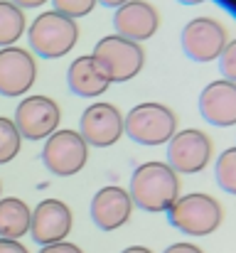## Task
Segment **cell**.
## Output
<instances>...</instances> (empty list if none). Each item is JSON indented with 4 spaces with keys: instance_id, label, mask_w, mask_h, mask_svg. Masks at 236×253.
<instances>
[{
    "instance_id": "6da1fadb",
    "label": "cell",
    "mask_w": 236,
    "mask_h": 253,
    "mask_svg": "<svg viewBox=\"0 0 236 253\" xmlns=\"http://www.w3.org/2000/svg\"><path fill=\"white\" fill-rule=\"evenodd\" d=\"M128 194L143 211H167L180 199V177L167 163H145L133 172Z\"/></svg>"
},
{
    "instance_id": "7a4b0ae2",
    "label": "cell",
    "mask_w": 236,
    "mask_h": 253,
    "mask_svg": "<svg viewBox=\"0 0 236 253\" xmlns=\"http://www.w3.org/2000/svg\"><path fill=\"white\" fill-rule=\"evenodd\" d=\"M27 37L32 52H37L42 59H59L69 54L79 42V25L72 17L49 10L35 17L27 30Z\"/></svg>"
},
{
    "instance_id": "3957f363",
    "label": "cell",
    "mask_w": 236,
    "mask_h": 253,
    "mask_svg": "<svg viewBox=\"0 0 236 253\" xmlns=\"http://www.w3.org/2000/svg\"><path fill=\"white\" fill-rule=\"evenodd\" d=\"M222 204L204 194V192H192L187 197H180L170 209H167V219L170 224L187 234V236H209L219 229L222 224Z\"/></svg>"
},
{
    "instance_id": "277c9868",
    "label": "cell",
    "mask_w": 236,
    "mask_h": 253,
    "mask_svg": "<svg viewBox=\"0 0 236 253\" xmlns=\"http://www.w3.org/2000/svg\"><path fill=\"white\" fill-rule=\"evenodd\" d=\"M94 57L98 59L101 69L111 79V84H123L131 82L133 77L141 74L145 64V52L138 42H131L121 35H108L101 37L94 47Z\"/></svg>"
},
{
    "instance_id": "5b68a950",
    "label": "cell",
    "mask_w": 236,
    "mask_h": 253,
    "mask_svg": "<svg viewBox=\"0 0 236 253\" xmlns=\"http://www.w3.org/2000/svg\"><path fill=\"white\" fill-rule=\"evenodd\" d=\"M123 128L128 138L141 145H162V143H170V138L175 135L177 118L172 108L148 101L128 111V116L123 118Z\"/></svg>"
},
{
    "instance_id": "8992f818",
    "label": "cell",
    "mask_w": 236,
    "mask_h": 253,
    "mask_svg": "<svg viewBox=\"0 0 236 253\" xmlns=\"http://www.w3.org/2000/svg\"><path fill=\"white\" fill-rule=\"evenodd\" d=\"M89 160V145L81 138L79 130L64 128L54 130L42 148V163L57 177H72L86 165Z\"/></svg>"
},
{
    "instance_id": "52a82bcc",
    "label": "cell",
    "mask_w": 236,
    "mask_h": 253,
    "mask_svg": "<svg viewBox=\"0 0 236 253\" xmlns=\"http://www.w3.org/2000/svg\"><path fill=\"white\" fill-rule=\"evenodd\" d=\"M62 121L57 101L49 96H27L15 108V128L25 140H47Z\"/></svg>"
},
{
    "instance_id": "ba28073f",
    "label": "cell",
    "mask_w": 236,
    "mask_h": 253,
    "mask_svg": "<svg viewBox=\"0 0 236 253\" xmlns=\"http://www.w3.org/2000/svg\"><path fill=\"white\" fill-rule=\"evenodd\" d=\"M227 27L214 17H194L182 30V49L192 62H214L227 47Z\"/></svg>"
},
{
    "instance_id": "9c48e42d",
    "label": "cell",
    "mask_w": 236,
    "mask_h": 253,
    "mask_svg": "<svg viewBox=\"0 0 236 253\" xmlns=\"http://www.w3.org/2000/svg\"><path fill=\"white\" fill-rule=\"evenodd\" d=\"M167 165L177 174H194L207 168L212 160V143L207 133L197 128H185L175 133L167 143Z\"/></svg>"
},
{
    "instance_id": "30bf717a",
    "label": "cell",
    "mask_w": 236,
    "mask_h": 253,
    "mask_svg": "<svg viewBox=\"0 0 236 253\" xmlns=\"http://www.w3.org/2000/svg\"><path fill=\"white\" fill-rule=\"evenodd\" d=\"M79 128H81V138L86 140V145H94V148H111L126 133L121 111L113 103H103V101L91 103L81 113Z\"/></svg>"
},
{
    "instance_id": "8fae6325",
    "label": "cell",
    "mask_w": 236,
    "mask_h": 253,
    "mask_svg": "<svg viewBox=\"0 0 236 253\" xmlns=\"http://www.w3.org/2000/svg\"><path fill=\"white\" fill-rule=\"evenodd\" d=\"M72 209L59 202V199H42L32 209V221H30V234L40 246L59 244L69 236L72 231Z\"/></svg>"
},
{
    "instance_id": "7c38bea8",
    "label": "cell",
    "mask_w": 236,
    "mask_h": 253,
    "mask_svg": "<svg viewBox=\"0 0 236 253\" xmlns=\"http://www.w3.org/2000/svg\"><path fill=\"white\" fill-rule=\"evenodd\" d=\"M37 79V62L22 47H2L0 49V93L2 96H22Z\"/></svg>"
},
{
    "instance_id": "4fadbf2b",
    "label": "cell",
    "mask_w": 236,
    "mask_h": 253,
    "mask_svg": "<svg viewBox=\"0 0 236 253\" xmlns=\"http://www.w3.org/2000/svg\"><path fill=\"white\" fill-rule=\"evenodd\" d=\"M113 27H116V35L131 40V42H145L150 40L160 27V15L157 10L145 2V0H131L121 7H116V15H113Z\"/></svg>"
},
{
    "instance_id": "5bb4252c",
    "label": "cell",
    "mask_w": 236,
    "mask_h": 253,
    "mask_svg": "<svg viewBox=\"0 0 236 253\" xmlns=\"http://www.w3.org/2000/svg\"><path fill=\"white\" fill-rule=\"evenodd\" d=\"M133 211V199L123 187L108 184L98 189L91 199V219L101 231H116L121 229Z\"/></svg>"
},
{
    "instance_id": "9a60e30c",
    "label": "cell",
    "mask_w": 236,
    "mask_h": 253,
    "mask_svg": "<svg viewBox=\"0 0 236 253\" xmlns=\"http://www.w3.org/2000/svg\"><path fill=\"white\" fill-rule=\"evenodd\" d=\"M199 113L207 123L217 128L236 126V84L234 82H212L199 93Z\"/></svg>"
},
{
    "instance_id": "2e32d148",
    "label": "cell",
    "mask_w": 236,
    "mask_h": 253,
    "mask_svg": "<svg viewBox=\"0 0 236 253\" xmlns=\"http://www.w3.org/2000/svg\"><path fill=\"white\" fill-rule=\"evenodd\" d=\"M67 82H69V88L81 98H96L111 86V79L106 77V72L101 69L94 54H84L77 62H72Z\"/></svg>"
},
{
    "instance_id": "e0dca14e",
    "label": "cell",
    "mask_w": 236,
    "mask_h": 253,
    "mask_svg": "<svg viewBox=\"0 0 236 253\" xmlns=\"http://www.w3.org/2000/svg\"><path fill=\"white\" fill-rule=\"evenodd\" d=\"M30 221H32V209L22 199L17 197L0 199V239L20 241L25 234H30Z\"/></svg>"
},
{
    "instance_id": "ac0fdd59",
    "label": "cell",
    "mask_w": 236,
    "mask_h": 253,
    "mask_svg": "<svg viewBox=\"0 0 236 253\" xmlns=\"http://www.w3.org/2000/svg\"><path fill=\"white\" fill-rule=\"evenodd\" d=\"M25 27H27L25 12L15 2L0 0V47H12V42L22 37Z\"/></svg>"
},
{
    "instance_id": "d6986e66",
    "label": "cell",
    "mask_w": 236,
    "mask_h": 253,
    "mask_svg": "<svg viewBox=\"0 0 236 253\" xmlns=\"http://www.w3.org/2000/svg\"><path fill=\"white\" fill-rule=\"evenodd\" d=\"M20 145H22L20 130L15 128L12 121H7V118L0 116V165L15 160L17 153H20Z\"/></svg>"
},
{
    "instance_id": "ffe728a7",
    "label": "cell",
    "mask_w": 236,
    "mask_h": 253,
    "mask_svg": "<svg viewBox=\"0 0 236 253\" xmlns=\"http://www.w3.org/2000/svg\"><path fill=\"white\" fill-rule=\"evenodd\" d=\"M214 177H217V184H219L224 192L236 194V148L224 150V153L217 158Z\"/></svg>"
},
{
    "instance_id": "44dd1931",
    "label": "cell",
    "mask_w": 236,
    "mask_h": 253,
    "mask_svg": "<svg viewBox=\"0 0 236 253\" xmlns=\"http://www.w3.org/2000/svg\"><path fill=\"white\" fill-rule=\"evenodd\" d=\"M52 2H54V10H57V12H62V15L77 20V17L89 15V12L96 7L98 0H52Z\"/></svg>"
},
{
    "instance_id": "7402d4cb",
    "label": "cell",
    "mask_w": 236,
    "mask_h": 253,
    "mask_svg": "<svg viewBox=\"0 0 236 253\" xmlns=\"http://www.w3.org/2000/svg\"><path fill=\"white\" fill-rule=\"evenodd\" d=\"M219 72L227 82H234L236 84V40L227 42L222 57H219Z\"/></svg>"
},
{
    "instance_id": "603a6c76",
    "label": "cell",
    "mask_w": 236,
    "mask_h": 253,
    "mask_svg": "<svg viewBox=\"0 0 236 253\" xmlns=\"http://www.w3.org/2000/svg\"><path fill=\"white\" fill-rule=\"evenodd\" d=\"M40 253H84L77 244H69V241H59V244H49V246H42Z\"/></svg>"
},
{
    "instance_id": "cb8c5ba5",
    "label": "cell",
    "mask_w": 236,
    "mask_h": 253,
    "mask_svg": "<svg viewBox=\"0 0 236 253\" xmlns=\"http://www.w3.org/2000/svg\"><path fill=\"white\" fill-rule=\"evenodd\" d=\"M162 253H204L199 246H194V244H189V241H182V244H172V246H167Z\"/></svg>"
},
{
    "instance_id": "d4e9b609",
    "label": "cell",
    "mask_w": 236,
    "mask_h": 253,
    "mask_svg": "<svg viewBox=\"0 0 236 253\" xmlns=\"http://www.w3.org/2000/svg\"><path fill=\"white\" fill-rule=\"evenodd\" d=\"M0 253H30L20 241L12 239H0Z\"/></svg>"
},
{
    "instance_id": "484cf974",
    "label": "cell",
    "mask_w": 236,
    "mask_h": 253,
    "mask_svg": "<svg viewBox=\"0 0 236 253\" xmlns=\"http://www.w3.org/2000/svg\"><path fill=\"white\" fill-rule=\"evenodd\" d=\"M10 2H15V5L22 10V7H40V5H45V2H49V0H10Z\"/></svg>"
},
{
    "instance_id": "4316f807",
    "label": "cell",
    "mask_w": 236,
    "mask_h": 253,
    "mask_svg": "<svg viewBox=\"0 0 236 253\" xmlns=\"http://www.w3.org/2000/svg\"><path fill=\"white\" fill-rule=\"evenodd\" d=\"M101 5H106V7H121V5H126V2H131V0H98Z\"/></svg>"
},
{
    "instance_id": "83f0119b",
    "label": "cell",
    "mask_w": 236,
    "mask_h": 253,
    "mask_svg": "<svg viewBox=\"0 0 236 253\" xmlns=\"http://www.w3.org/2000/svg\"><path fill=\"white\" fill-rule=\"evenodd\" d=\"M121 253H153V251L145 249V246H128V249H123Z\"/></svg>"
},
{
    "instance_id": "f1b7e54d",
    "label": "cell",
    "mask_w": 236,
    "mask_h": 253,
    "mask_svg": "<svg viewBox=\"0 0 236 253\" xmlns=\"http://www.w3.org/2000/svg\"><path fill=\"white\" fill-rule=\"evenodd\" d=\"M177 2H182V5H199V2H204V0H177Z\"/></svg>"
},
{
    "instance_id": "f546056e",
    "label": "cell",
    "mask_w": 236,
    "mask_h": 253,
    "mask_svg": "<svg viewBox=\"0 0 236 253\" xmlns=\"http://www.w3.org/2000/svg\"><path fill=\"white\" fill-rule=\"evenodd\" d=\"M0 192H2V184H0Z\"/></svg>"
}]
</instances>
